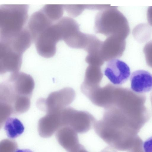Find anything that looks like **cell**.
<instances>
[{
  "label": "cell",
  "instance_id": "cell-1",
  "mask_svg": "<svg viewBox=\"0 0 152 152\" xmlns=\"http://www.w3.org/2000/svg\"><path fill=\"white\" fill-rule=\"evenodd\" d=\"M97 135L110 146L119 151H128L141 129L132 116L114 106L104 109L102 118L94 127Z\"/></svg>",
  "mask_w": 152,
  "mask_h": 152
},
{
  "label": "cell",
  "instance_id": "cell-2",
  "mask_svg": "<svg viewBox=\"0 0 152 152\" xmlns=\"http://www.w3.org/2000/svg\"><path fill=\"white\" fill-rule=\"evenodd\" d=\"M34 87V79L22 72L12 73L0 85V104L6 105L13 114L24 113L29 109Z\"/></svg>",
  "mask_w": 152,
  "mask_h": 152
},
{
  "label": "cell",
  "instance_id": "cell-3",
  "mask_svg": "<svg viewBox=\"0 0 152 152\" xmlns=\"http://www.w3.org/2000/svg\"><path fill=\"white\" fill-rule=\"evenodd\" d=\"M28 9L27 5L0 6V41H9L24 29L28 19Z\"/></svg>",
  "mask_w": 152,
  "mask_h": 152
},
{
  "label": "cell",
  "instance_id": "cell-4",
  "mask_svg": "<svg viewBox=\"0 0 152 152\" xmlns=\"http://www.w3.org/2000/svg\"><path fill=\"white\" fill-rule=\"evenodd\" d=\"M95 29L97 33L125 39L130 32L129 23L125 17L117 7H110V5L96 15Z\"/></svg>",
  "mask_w": 152,
  "mask_h": 152
},
{
  "label": "cell",
  "instance_id": "cell-5",
  "mask_svg": "<svg viewBox=\"0 0 152 152\" xmlns=\"http://www.w3.org/2000/svg\"><path fill=\"white\" fill-rule=\"evenodd\" d=\"M62 118L64 126L71 127L77 133H86L94 127L96 120L89 112L78 110L67 107L62 110Z\"/></svg>",
  "mask_w": 152,
  "mask_h": 152
},
{
  "label": "cell",
  "instance_id": "cell-6",
  "mask_svg": "<svg viewBox=\"0 0 152 152\" xmlns=\"http://www.w3.org/2000/svg\"><path fill=\"white\" fill-rule=\"evenodd\" d=\"M62 40L61 35L57 23L45 29L38 37L34 42L37 51L42 57H53L56 50V44Z\"/></svg>",
  "mask_w": 152,
  "mask_h": 152
},
{
  "label": "cell",
  "instance_id": "cell-7",
  "mask_svg": "<svg viewBox=\"0 0 152 152\" xmlns=\"http://www.w3.org/2000/svg\"><path fill=\"white\" fill-rule=\"evenodd\" d=\"M76 94L72 88L66 87L52 92L46 99L37 101V106L47 113L62 109L68 106L74 100Z\"/></svg>",
  "mask_w": 152,
  "mask_h": 152
},
{
  "label": "cell",
  "instance_id": "cell-8",
  "mask_svg": "<svg viewBox=\"0 0 152 152\" xmlns=\"http://www.w3.org/2000/svg\"><path fill=\"white\" fill-rule=\"evenodd\" d=\"M22 56L14 50L7 44L0 42V74L18 72L22 63Z\"/></svg>",
  "mask_w": 152,
  "mask_h": 152
},
{
  "label": "cell",
  "instance_id": "cell-9",
  "mask_svg": "<svg viewBox=\"0 0 152 152\" xmlns=\"http://www.w3.org/2000/svg\"><path fill=\"white\" fill-rule=\"evenodd\" d=\"M104 74L113 84L117 86L128 80L130 75V70L126 63L115 59L107 63Z\"/></svg>",
  "mask_w": 152,
  "mask_h": 152
},
{
  "label": "cell",
  "instance_id": "cell-10",
  "mask_svg": "<svg viewBox=\"0 0 152 152\" xmlns=\"http://www.w3.org/2000/svg\"><path fill=\"white\" fill-rule=\"evenodd\" d=\"M126 46L125 39L113 36L107 37L101 45V57L104 61L120 58L122 55Z\"/></svg>",
  "mask_w": 152,
  "mask_h": 152
},
{
  "label": "cell",
  "instance_id": "cell-11",
  "mask_svg": "<svg viewBox=\"0 0 152 152\" xmlns=\"http://www.w3.org/2000/svg\"><path fill=\"white\" fill-rule=\"evenodd\" d=\"M56 137L59 143L67 152H78L83 146L79 143L77 132L69 126L59 128Z\"/></svg>",
  "mask_w": 152,
  "mask_h": 152
},
{
  "label": "cell",
  "instance_id": "cell-12",
  "mask_svg": "<svg viewBox=\"0 0 152 152\" xmlns=\"http://www.w3.org/2000/svg\"><path fill=\"white\" fill-rule=\"evenodd\" d=\"M61 127L60 110L46 113L39 121L38 128L40 136L49 137Z\"/></svg>",
  "mask_w": 152,
  "mask_h": 152
},
{
  "label": "cell",
  "instance_id": "cell-13",
  "mask_svg": "<svg viewBox=\"0 0 152 152\" xmlns=\"http://www.w3.org/2000/svg\"><path fill=\"white\" fill-rule=\"evenodd\" d=\"M45 14L42 9L34 13L30 16L26 27L34 42L45 29L55 23Z\"/></svg>",
  "mask_w": 152,
  "mask_h": 152
},
{
  "label": "cell",
  "instance_id": "cell-14",
  "mask_svg": "<svg viewBox=\"0 0 152 152\" xmlns=\"http://www.w3.org/2000/svg\"><path fill=\"white\" fill-rule=\"evenodd\" d=\"M131 87L134 92L144 94L152 90V74L143 70L133 72L130 77Z\"/></svg>",
  "mask_w": 152,
  "mask_h": 152
},
{
  "label": "cell",
  "instance_id": "cell-15",
  "mask_svg": "<svg viewBox=\"0 0 152 152\" xmlns=\"http://www.w3.org/2000/svg\"><path fill=\"white\" fill-rule=\"evenodd\" d=\"M2 42L7 43L15 51L23 55L30 47L33 40L29 31L26 26L15 37L8 41Z\"/></svg>",
  "mask_w": 152,
  "mask_h": 152
},
{
  "label": "cell",
  "instance_id": "cell-16",
  "mask_svg": "<svg viewBox=\"0 0 152 152\" xmlns=\"http://www.w3.org/2000/svg\"><path fill=\"white\" fill-rule=\"evenodd\" d=\"M103 77L100 67L88 65L86 69L84 80L80 88H91L100 86Z\"/></svg>",
  "mask_w": 152,
  "mask_h": 152
},
{
  "label": "cell",
  "instance_id": "cell-17",
  "mask_svg": "<svg viewBox=\"0 0 152 152\" xmlns=\"http://www.w3.org/2000/svg\"><path fill=\"white\" fill-rule=\"evenodd\" d=\"M4 124V129L9 138H17L24 131L25 128L23 124L17 118L9 117Z\"/></svg>",
  "mask_w": 152,
  "mask_h": 152
},
{
  "label": "cell",
  "instance_id": "cell-18",
  "mask_svg": "<svg viewBox=\"0 0 152 152\" xmlns=\"http://www.w3.org/2000/svg\"><path fill=\"white\" fill-rule=\"evenodd\" d=\"M63 8L62 5H46L42 9L50 19L56 23L61 18L63 14Z\"/></svg>",
  "mask_w": 152,
  "mask_h": 152
},
{
  "label": "cell",
  "instance_id": "cell-19",
  "mask_svg": "<svg viewBox=\"0 0 152 152\" xmlns=\"http://www.w3.org/2000/svg\"><path fill=\"white\" fill-rule=\"evenodd\" d=\"M17 145L15 141L8 139L2 141L0 145V152H15Z\"/></svg>",
  "mask_w": 152,
  "mask_h": 152
},
{
  "label": "cell",
  "instance_id": "cell-20",
  "mask_svg": "<svg viewBox=\"0 0 152 152\" xmlns=\"http://www.w3.org/2000/svg\"><path fill=\"white\" fill-rule=\"evenodd\" d=\"M85 5H64V8L70 15L76 16L80 15L83 10Z\"/></svg>",
  "mask_w": 152,
  "mask_h": 152
},
{
  "label": "cell",
  "instance_id": "cell-21",
  "mask_svg": "<svg viewBox=\"0 0 152 152\" xmlns=\"http://www.w3.org/2000/svg\"><path fill=\"white\" fill-rule=\"evenodd\" d=\"M147 65L152 68V40L147 43L143 50Z\"/></svg>",
  "mask_w": 152,
  "mask_h": 152
},
{
  "label": "cell",
  "instance_id": "cell-22",
  "mask_svg": "<svg viewBox=\"0 0 152 152\" xmlns=\"http://www.w3.org/2000/svg\"><path fill=\"white\" fill-rule=\"evenodd\" d=\"M143 142L138 136L136 138L134 144L127 152H144L143 148Z\"/></svg>",
  "mask_w": 152,
  "mask_h": 152
},
{
  "label": "cell",
  "instance_id": "cell-23",
  "mask_svg": "<svg viewBox=\"0 0 152 152\" xmlns=\"http://www.w3.org/2000/svg\"><path fill=\"white\" fill-rule=\"evenodd\" d=\"M143 148L144 152H152V136L143 143Z\"/></svg>",
  "mask_w": 152,
  "mask_h": 152
},
{
  "label": "cell",
  "instance_id": "cell-24",
  "mask_svg": "<svg viewBox=\"0 0 152 152\" xmlns=\"http://www.w3.org/2000/svg\"><path fill=\"white\" fill-rule=\"evenodd\" d=\"M147 18L149 24L152 26V6H150L148 9Z\"/></svg>",
  "mask_w": 152,
  "mask_h": 152
},
{
  "label": "cell",
  "instance_id": "cell-25",
  "mask_svg": "<svg viewBox=\"0 0 152 152\" xmlns=\"http://www.w3.org/2000/svg\"><path fill=\"white\" fill-rule=\"evenodd\" d=\"M101 152H117L115 149L108 146L104 148Z\"/></svg>",
  "mask_w": 152,
  "mask_h": 152
},
{
  "label": "cell",
  "instance_id": "cell-26",
  "mask_svg": "<svg viewBox=\"0 0 152 152\" xmlns=\"http://www.w3.org/2000/svg\"><path fill=\"white\" fill-rule=\"evenodd\" d=\"M15 152H33L31 151L28 149H17Z\"/></svg>",
  "mask_w": 152,
  "mask_h": 152
},
{
  "label": "cell",
  "instance_id": "cell-27",
  "mask_svg": "<svg viewBox=\"0 0 152 152\" xmlns=\"http://www.w3.org/2000/svg\"><path fill=\"white\" fill-rule=\"evenodd\" d=\"M78 152H88L83 146Z\"/></svg>",
  "mask_w": 152,
  "mask_h": 152
},
{
  "label": "cell",
  "instance_id": "cell-28",
  "mask_svg": "<svg viewBox=\"0 0 152 152\" xmlns=\"http://www.w3.org/2000/svg\"><path fill=\"white\" fill-rule=\"evenodd\" d=\"M150 100L151 102V105L152 106V92L151 93L150 95Z\"/></svg>",
  "mask_w": 152,
  "mask_h": 152
}]
</instances>
